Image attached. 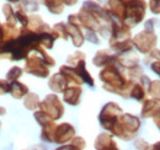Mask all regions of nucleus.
Wrapping results in <instances>:
<instances>
[{
  "mask_svg": "<svg viewBox=\"0 0 160 150\" xmlns=\"http://www.w3.org/2000/svg\"><path fill=\"white\" fill-rule=\"evenodd\" d=\"M62 1H63V4L67 5V6H73V5H75V4L78 2V0H62Z\"/></svg>",
  "mask_w": 160,
  "mask_h": 150,
  "instance_id": "nucleus-33",
  "label": "nucleus"
},
{
  "mask_svg": "<svg viewBox=\"0 0 160 150\" xmlns=\"http://www.w3.org/2000/svg\"><path fill=\"white\" fill-rule=\"evenodd\" d=\"M139 128L140 121L137 116H133L131 113H122L118 122L111 129V133L121 139L128 142V140H132L137 135Z\"/></svg>",
  "mask_w": 160,
  "mask_h": 150,
  "instance_id": "nucleus-1",
  "label": "nucleus"
},
{
  "mask_svg": "<svg viewBox=\"0 0 160 150\" xmlns=\"http://www.w3.org/2000/svg\"><path fill=\"white\" fill-rule=\"evenodd\" d=\"M148 94L153 100L160 102V80H152L148 85Z\"/></svg>",
  "mask_w": 160,
  "mask_h": 150,
  "instance_id": "nucleus-22",
  "label": "nucleus"
},
{
  "mask_svg": "<svg viewBox=\"0 0 160 150\" xmlns=\"http://www.w3.org/2000/svg\"><path fill=\"white\" fill-rule=\"evenodd\" d=\"M42 2L54 15H60L64 11V4L62 0H42Z\"/></svg>",
  "mask_w": 160,
  "mask_h": 150,
  "instance_id": "nucleus-18",
  "label": "nucleus"
},
{
  "mask_svg": "<svg viewBox=\"0 0 160 150\" xmlns=\"http://www.w3.org/2000/svg\"><path fill=\"white\" fill-rule=\"evenodd\" d=\"M116 60H117V54L116 53H111L110 51L101 49L95 54L94 59H92V63H94L95 67L101 68V67H106L108 64H112Z\"/></svg>",
  "mask_w": 160,
  "mask_h": 150,
  "instance_id": "nucleus-9",
  "label": "nucleus"
},
{
  "mask_svg": "<svg viewBox=\"0 0 160 150\" xmlns=\"http://www.w3.org/2000/svg\"><path fill=\"white\" fill-rule=\"evenodd\" d=\"M150 68H152V70H153L155 74L159 75V78H160V60L153 62V63L150 64Z\"/></svg>",
  "mask_w": 160,
  "mask_h": 150,
  "instance_id": "nucleus-31",
  "label": "nucleus"
},
{
  "mask_svg": "<svg viewBox=\"0 0 160 150\" xmlns=\"http://www.w3.org/2000/svg\"><path fill=\"white\" fill-rule=\"evenodd\" d=\"M116 62H118V64L122 65L123 68L132 69V68L138 67V64H139V57H138V54L136 52L129 51V52H126V53L117 54V60Z\"/></svg>",
  "mask_w": 160,
  "mask_h": 150,
  "instance_id": "nucleus-11",
  "label": "nucleus"
},
{
  "mask_svg": "<svg viewBox=\"0 0 160 150\" xmlns=\"http://www.w3.org/2000/svg\"><path fill=\"white\" fill-rule=\"evenodd\" d=\"M145 96H147V91L144 89V86L140 84V82H134L132 90H131V95L129 97L137 100V101H144L145 100Z\"/></svg>",
  "mask_w": 160,
  "mask_h": 150,
  "instance_id": "nucleus-20",
  "label": "nucleus"
},
{
  "mask_svg": "<svg viewBox=\"0 0 160 150\" xmlns=\"http://www.w3.org/2000/svg\"><path fill=\"white\" fill-rule=\"evenodd\" d=\"M160 110V102L153 100V98H145L143 101V106H142V117L143 118H153L158 111Z\"/></svg>",
  "mask_w": 160,
  "mask_h": 150,
  "instance_id": "nucleus-13",
  "label": "nucleus"
},
{
  "mask_svg": "<svg viewBox=\"0 0 160 150\" xmlns=\"http://www.w3.org/2000/svg\"><path fill=\"white\" fill-rule=\"evenodd\" d=\"M157 42L158 37L155 33V30H143L138 32L134 37L132 38V43L133 47H136V49L143 53V54H149L152 51L157 49Z\"/></svg>",
  "mask_w": 160,
  "mask_h": 150,
  "instance_id": "nucleus-3",
  "label": "nucleus"
},
{
  "mask_svg": "<svg viewBox=\"0 0 160 150\" xmlns=\"http://www.w3.org/2000/svg\"><path fill=\"white\" fill-rule=\"evenodd\" d=\"M12 97L15 98H22L23 96L28 94V88L19 81H11L10 84V91H9Z\"/></svg>",
  "mask_w": 160,
  "mask_h": 150,
  "instance_id": "nucleus-17",
  "label": "nucleus"
},
{
  "mask_svg": "<svg viewBox=\"0 0 160 150\" xmlns=\"http://www.w3.org/2000/svg\"><path fill=\"white\" fill-rule=\"evenodd\" d=\"M6 1H9V2H19L21 0H6Z\"/></svg>",
  "mask_w": 160,
  "mask_h": 150,
  "instance_id": "nucleus-36",
  "label": "nucleus"
},
{
  "mask_svg": "<svg viewBox=\"0 0 160 150\" xmlns=\"http://www.w3.org/2000/svg\"><path fill=\"white\" fill-rule=\"evenodd\" d=\"M75 135V129L72 124L69 123H60L56 127L54 131V137H53V142L54 143H67L69 140H72Z\"/></svg>",
  "mask_w": 160,
  "mask_h": 150,
  "instance_id": "nucleus-7",
  "label": "nucleus"
},
{
  "mask_svg": "<svg viewBox=\"0 0 160 150\" xmlns=\"http://www.w3.org/2000/svg\"><path fill=\"white\" fill-rule=\"evenodd\" d=\"M115 145H117V144L108 133H101L95 139V148L98 150H110Z\"/></svg>",
  "mask_w": 160,
  "mask_h": 150,
  "instance_id": "nucleus-15",
  "label": "nucleus"
},
{
  "mask_svg": "<svg viewBox=\"0 0 160 150\" xmlns=\"http://www.w3.org/2000/svg\"><path fill=\"white\" fill-rule=\"evenodd\" d=\"M80 60H85V54H84L82 52H75L74 54L69 56L68 59H67V62H68L70 65H73V67H75Z\"/></svg>",
  "mask_w": 160,
  "mask_h": 150,
  "instance_id": "nucleus-24",
  "label": "nucleus"
},
{
  "mask_svg": "<svg viewBox=\"0 0 160 150\" xmlns=\"http://www.w3.org/2000/svg\"><path fill=\"white\" fill-rule=\"evenodd\" d=\"M56 150H81L79 148H77L75 145H73V144H69V145H64V147H60L58 149Z\"/></svg>",
  "mask_w": 160,
  "mask_h": 150,
  "instance_id": "nucleus-32",
  "label": "nucleus"
},
{
  "mask_svg": "<svg viewBox=\"0 0 160 150\" xmlns=\"http://www.w3.org/2000/svg\"><path fill=\"white\" fill-rule=\"evenodd\" d=\"M134 147H136V149H138V150H149L150 144H149L148 142H145L144 139H136Z\"/></svg>",
  "mask_w": 160,
  "mask_h": 150,
  "instance_id": "nucleus-27",
  "label": "nucleus"
},
{
  "mask_svg": "<svg viewBox=\"0 0 160 150\" xmlns=\"http://www.w3.org/2000/svg\"><path fill=\"white\" fill-rule=\"evenodd\" d=\"M48 86L54 92H64L65 89L69 86V81L65 79V76L62 73H57L49 79Z\"/></svg>",
  "mask_w": 160,
  "mask_h": 150,
  "instance_id": "nucleus-12",
  "label": "nucleus"
},
{
  "mask_svg": "<svg viewBox=\"0 0 160 150\" xmlns=\"http://www.w3.org/2000/svg\"><path fill=\"white\" fill-rule=\"evenodd\" d=\"M67 25H68V33H69V37H72L73 44L78 48L81 47L85 41V36L81 30L82 27L80 25H70V23H67Z\"/></svg>",
  "mask_w": 160,
  "mask_h": 150,
  "instance_id": "nucleus-14",
  "label": "nucleus"
},
{
  "mask_svg": "<svg viewBox=\"0 0 160 150\" xmlns=\"http://www.w3.org/2000/svg\"><path fill=\"white\" fill-rule=\"evenodd\" d=\"M149 9L154 15H160V0H149Z\"/></svg>",
  "mask_w": 160,
  "mask_h": 150,
  "instance_id": "nucleus-26",
  "label": "nucleus"
},
{
  "mask_svg": "<svg viewBox=\"0 0 160 150\" xmlns=\"http://www.w3.org/2000/svg\"><path fill=\"white\" fill-rule=\"evenodd\" d=\"M85 38L88 39V41H90L91 43H95V44H98V43H100L99 42V37L96 36V32L95 31H90V30H86V32H85Z\"/></svg>",
  "mask_w": 160,
  "mask_h": 150,
  "instance_id": "nucleus-28",
  "label": "nucleus"
},
{
  "mask_svg": "<svg viewBox=\"0 0 160 150\" xmlns=\"http://www.w3.org/2000/svg\"><path fill=\"white\" fill-rule=\"evenodd\" d=\"M2 38H4V31H2V25L0 23V46L2 43Z\"/></svg>",
  "mask_w": 160,
  "mask_h": 150,
  "instance_id": "nucleus-35",
  "label": "nucleus"
},
{
  "mask_svg": "<svg viewBox=\"0 0 160 150\" xmlns=\"http://www.w3.org/2000/svg\"><path fill=\"white\" fill-rule=\"evenodd\" d=\"M106 10L110 12V15L115 16L120 22L124 21L126 15V5L122 0H107V8Z\"/></svg>",
  "mask_w": 160,
  "mask_h": 150,
  "instance_id": "nucleus-8",
  "label": "nucleus"
},
{
  "mask_svg": "<svg viewBox=\"0 0 160 150\" xmlns=\"http://www.w3.org/2000/svg\"><path fill=\"white\" fill-rule=\"evenodd\" d=\"M81 88L79 85H69L65 91L63 92V100L72 106H77L80 103V96H81Z\"/></svg>",
  "mask_w": 160,
  "mask_h": 150,
  "instance_id": "nucleus-10",
  "label": "nucleus"
},
{
  "mask_svg": "<svg viewBox=\"0 0 160 150\" xmlns=\"http://www.w3.org/2000/svg\"><path fill=\"white\" fill-rule=\"evenodd\" d=\"M149 150H160V142H157L153 145H150Z\"/></svg>",
  "mask_w": 160,
  "mask_h": 150,
  "instance_id": "nucleus-34",
  "label": "nucleus"
},
{
  "mask_svg": "<svg viewBox=\"0 0 160 150\" xmlns=\"http://www.w3.org/2000/svg\"><path fill=\"white\" fill-rule=\"evenodd\" d=\"M25 72L38 78H47L49 75V68L42 59V57L36 52L26 59Z\"/></svg>",
  "mask_w": 160,
  "mask_h": 150,
  "instance_id": "nucleus-6",
  "label": "nucleus"
},
{
  "mask_svg": "<svg viewBox=\"0 0 160 150\" xmlns=\"http://www.w3.org/2000/svg\"><path fill=\"white\" fill-rule=\"evenodd\" d=\"M74 69H75V72H77V74L79 75V78L81 79V81L82 82H86L88 85H90V86H94V79H92V76L90 75V73L88 72V69H86V64H85V60H80L79 63L74 67Z\"/></svg>",
  "mask_w": 160,
  "mask_h": 150,
  "instance_id": "nucleus-16",
  "label": "nucleus"
},
{
  "mask_svg": "<svg viewBox=\"0 0 160 150\" xmlns=\"http://www.w3.org/2000/svg\"><path fill=\"white\" fill-rule=\"evenodd\" d=\"M10 91V84L6 80H0V95H4Z\"/></svg>",
  "mask_w": 160,
  "mask_h": 150,
  "instance_id": "nucleus-30",
  "label": "nucleus"
},
{
  "mask_svg": "<svg viewBox=\"0 0 160 150\" xmlns=\"http://www.w3.org/2000/svg\"><path fill=\"white\" fill-rule=\"evenodd\" d=\"M124 5H126V15L123 22L129 28L140 23L144 20L147 11L145 0H126Z\"/></svg>",
  "mask_w": 160,
  "mask_h": 150,
  "instance_id": "nucleus-2",
  "label": "nucleus"
},
{
  "mask_svg": "<svg viewBox=\"0 0 160 150\" xmlns=\"http://www.w3.org/2000/svg\"><path fill=\"white\" fill-rule=\"evenodd\" d=\"M40 110L44 112L47 116H49L53 121L59 119L64 114V106L59 100V97L56 94H49L46 96L43 101H41Z\"/></svg>",
  "mask_w": 160,
  "mask_h": 150,
  "instance_id": "nucleus-5",
  "label": "nucleus"
},
{
  "mask_svg": "<svg viewBox=\"0 0 160 150\" xmlns=\"http://www.w3.org/2000/svg\"><path fill=\"white\" fill-rule=\"evenodd\" d=\"M52 32L53 35L57 38H63V39H68L69 37V33H68V25L67 23H63V22H59V23H56L52 28Z\"/></svg>",
  "mask_w": 160,
  "mask_h": 150,
  "instance_id": "nucleus-21",
  "label": "nucleus"
},
{
  "mask_svg": "<svg viewBox=\"0 0 160 150\" xmlns=\"http://www.w3.org/2000/svg\"><path fill=\"white\" fill-rule=\"evenodd\" d=\"M40 103L41 101L38 98V96L36 94H32V92H28L23 98V105L30 111H35L37 107H40Z\"/></svg>",
  "mask_w": 160,
  "mask_h": 150,
  "instance_id": "nucleus-19",
  "label": "nucleus"
},
{
  "mask_svg": "<svg viewBox=\"0 0 160 150\" xmlns=\"http://www.w3.org/2000/svg\"><path fill=\"white\" fill-rule=\"evenodd\" d=\"M21 75H22V69H21V68H19V67H14V68H11V69L8 72L6 78H8V80L16 81V80L20 78Z\"/></svg>",
  "mask_w": 160,
  "mask_h": 150,
  "instance_id": "nucleus-25",
  "label": "nucleus"
},
{
  "mask_svg": "<svg viewBox=\"0 0 160 150\" xmlns=\"http://www.w3.org/2000/svg\"><path fill=\"white\" fill-rule=\"evenodd\" d=\"M22 9L25 11H30V12H33V11H37L38 10V2L35 1V0H22Z\"/></svg>",
  "mask_w": 160,
  "mask_h": 150,
  "instance_id": "nucleus-23",
  "label": "nucleus"
},
{
  "mask_svg": "<svg viewBox=\"0 0 160 150\" xmlns=\"http://www.w3.org/2000/svg\"><path fill=\"white\" fill-rule=\"evenodd\" d=\"M72 144L75 145L77 148H79V149H81V150L84 149L85 145H86V144H85V140H84L81 137H74V138L72 139Z\"/></svg>",
  "mask_w": 160,
  "mask_h": 150,
  "instance_id": "nucleus-29",
  "label": "nucleus"
},
{
  "mask_svg": "<svg viewBox=\"0 0 160 150\" xmlns=\"http://www.w3.org/2000/svg\"><path fill=\"white\" fill-rule=\"evenodd\" d=\"M122 108L115 102H108L106 103L100 112L99 121H100L101 127L106 131H110L113 128V126L118 122L120 116L122 114Z\"/></svg>",
  "mask_w": 160,
  "mask_h": 150,
  "instance_id": "nucleus-4",
  "label": "nucleus"
}]
</instances>
